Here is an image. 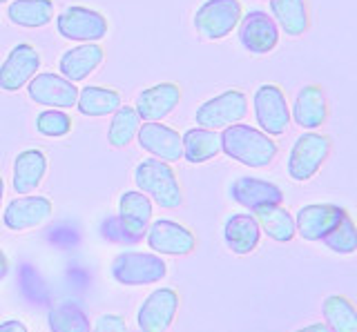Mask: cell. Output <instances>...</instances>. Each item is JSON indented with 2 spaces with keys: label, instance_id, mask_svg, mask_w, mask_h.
<instances>
[{
  "label": "cell",
  "instance_id": "1",
  "mask_svg": "<svg viewBox=\"0 0 357 332\" xmlns=\"http://www.w3.org/2000/svg\"><path fill=\"white\" fill-rule=\"evenodd\" d=\"M221 152L245 168L264 170L275 163L279 145L257 125H248L241 120V123L221 129Z\"/></svg>",
  "mask_w": 357,
  "mask_h": 332
},
{
  "label": "cell",
  "instance_id": "2",
  "mask_svg": "<svg viewBox=\"0 0 357 332\" xmlns=\"http://www.w3.org/2000/svg\"><path fill=\"white\" fill-rule=\"evenodd\" d=\"M134 183H137V190L148 194L150 201L163 210H176L183 203V190L172 163L154 157L143 159L134 170Z\"/></svg>",
  "mask_w": 357,
  "mask_h": 332
},
{
  "label": "cell",
  "instance_id": "3",
  "mask_svg": "<svg viewBox=\"0 0 357 332\" xmlns=\"http://www.w3.org/2000/svg\"><path fill=\"white\" fill-rule=\"evenodd\" d=\"M333 152V139L324 132H304L293 143V148L288 152L286 172L295 183H308L315 179L324 163L328 161Z\"/></svg>",
  "mask_w": 357,
  "mask_h": 332
},
{
  "label": "cell",
  "instance_id": "4",
  "mask_svg": "<svg viewBox=\"0 0 357 332\" xmlns=\"http://www.w3.org/2000/svg\"><path fill=\"white\" fill-rule=\"evenodd\" d=\"M109 274L119 285L139 287L159 283L167 276V263L156 252L126 250L114 257L109 265Z\"/></svg>",
  "mask_w": 357,
  "mask_h": 332
},
{
  "label": "cell",
  "instance_id": "5",
  "mask_svg": "<svg viewBox=\"0 0 357 332\" xmlns=\"http://www.w3.org/2000/svg\"><path fill=\"white\" fill-rule=\"evenodd\" d=\"M252 114L257 127L273 139L286 134L288 125L293 123L286 92L277 83H264L257 87L252 94Z\"/></svg>",
  "mask_w": 357,
  "mask_h": 332
},
{
  "label": "cell",
  "instance_id": "6",
  "mask_svg": "<svg viewBox=\"0 0 357 332\" xmlns=\"http://www.w3.org/2000/svg\"><path fill=\"white\" fill-rule=\"evenodd\" d=\"M241 0H204L195 12V29L206 40H223L239 27Z\"/></svg>",
  "mask_w": 357,
  "mask_h": 332
},
{
  "label": "cell",
  "instance_id": "7",
  "mask_svg": "<svg viewBox=\"0 0 357 332\" xmlns=\"http://www.w3.org/2000/svg\"><path fill=\"white\" fill-rule=\"evenodd\" d=\"M248 116V96L245 92L232 87L217 96L204 101L195 112V123L208 129H226Z\"/></svg>",
  "mask_w": 357,
  "mask_h": 332
},
{
  "label": "cell",
  "instance_id": "8",
  "mask_svg": "<svg viewBox=\"0 0 357 332\" xmlns=\"http://www.w3.org/2000/svg\"><path fill=\"white\" fill-rule=\"evenodd\" d=\"M54 20H56V31L65 40H74V42H98L107 36L109 29L107 18L103 14L81 5L65 7Z\"/></svg>",
  "mask_w": 357,
  "mask_h": 332
},
{
  "label": "cell",
  "instance_id": "9",
  "mask_svg": "<svg viewBox=\"0 0 357 332\" xmlns=\"http://www.w3.org/2000/svg\"><path fill=\"white\" fill-rule=\"evenodd\" d=\"M237 38L241 47L252 54V56H266V54H273L277 49L282 31H279L277 23L268 12H264V9H250L239 20Z\"/></svg>",
  "mask_w": 357,
  "mask_h": 332
},
{
  "label": "cell",
  "instance_id": "10",
  "mask_svg": "<svg viewBox=\"0 0 357 332\" xmlns=\"http://www.w3.org/2000/svg\"><path fill=\"white\" fill-rule=\"evenodd\" d=\"M145 241L152 252L161 257H188L197 250L195 232L172 219H156L145 232Z\"/></svg>",
  "mask_w": 357,
  "mask_h": 332
},
{
  "label": "cell",
  "instance_id": "11",
  "mask_svg": "<svg viewBox=\"0 0 357 332\" xmlns=\"http://www.w3.org/2000/svg\"><path fill=\"white\" fill-rule=\"evenodd\" d=\"M178 292L174 287H156L137 310L139 332H167L178 313Z\"/></svg>",
  "mask_w": 357,
  "mask_h": 332
},
{
  "label": "cell",
  "instance_id": "12",
  "mask_svg": "<svg viewBox=\"0 0 357 332\" xmlns=\"http://www.w3.org/2000/svg\"><path fill=\"white\" fill-rule=\"evenodd\" d=\"M27 94L36 105L52 109H70L76 107L78 87L67 81L63 74L56 72H38L27 83Z\"/></svg>",
  "mask_w": 357,
  "mask_h": 332
},
{
  "label": "cell",
  "instance_id": "13",
  "mask_svg": "<svg viewBox=\"0 0 357 332\" xmlns=\"http://www.w3.org/2000/svg\"><path fill=\"white\" fill-rule=\"evenodd\" d=\"M152 210L154 203L150 201L148 194H143L141 190H128L119 196V226L123 230V237L126 243H139L145 239V232H148L152 223Z\"/></svg>",
  "mask_w": 357,
  "mask_h": 332
},
{
  "label": "cell",
  "instance_id": "14",
  "mask_svg": "<svg viewBox=\"0 0 357 332\" xmlns=\"http://www.w3.org/2000/svg\"><path fill=\"white\" fill-rule=\"evenodd\" d=\"M331 116V105L326 90L317 83L304 85L295 94V101L290 105V120L304 132H315L326 125Z\"/></svg>",
  "mask_w": 357,
  "mask_h": 332
},
{
  "label": "cell",
  "instance_id": "15",
  "mask_svg": "<svg viewBox=\"0 0 357 332\" xmlns=\"http://www.w3.org/2000/svg\"><path fill=\"white\" fill-rule=\"evenodd\" d=\"M40 54L29 42H18L9 49L7 58L0 65V90L18 92L38 74Z\"/></svg>",
  "mask_w": 357,
  "mask_h": 332
},
{
  "label": "cell",
  "instance_id": "16",
  "mask_svg": "<svg viewBox=\"0 0 357 332\" xmlns=\"http://www.w3.org/2000/svg\"><path fill=\"white\" fill-rule=\"evenodd\" d=\"M54 214V205L47 196L20 194L11 198L3 210V223L11 232H27L45 226Z\"/></svg>",
  "mask_w": 357,
  "mask_h": 332
},
{
  "label": "cell",
  "instance_id": "17",
  "mask_svg": "<svg viewBox=\"0 0 357 332\" xmlns=\"http://www.w3.org/2000/svg\"><path fill=\"white\" fill-rule=\"evenodd\" d=\"M139 145L150 154V157L165 161V163H176L183 159V139L181 134L161 123V120H143L137 134Z\"/></svg>",
  "mask_w": 357,
  "mask_h": 332
},
{
  "label": "cell",
  "instance_id": "18",
  "mask_svg": "<svg viewBox=\"0 0 357 332\" xmlns=\"http://www.w3.org/2000/svg\"><path fill=\"white\" fill-rule=\"evenodd\" d=\"M346 214V207L337 203H308L301 205L295 214L297 237L317 243L333 230V226Z\"/></svg>",
  "mask_w": 357,
  "mask_h": 332
},
{
  "label": "cell",
  "instance_id": "19",
  "mask_svg": "<svg viewBox=\"0 0 357 332\" xmlns=\"http://www.w3.org/2000/svg\"><path fill=\"white\" fill-rule=\"evenodd\" d=\"M228 192L234 203L250 210V212L284 201L282 187L275 185L273 181L259 179V176H237V179L230 183Z\"/></svg>",
  "mask_w": 357,
  "mask_h": 332
},
{
  "label": "cell",
  "instance_id": "20",
  "mask_svg": "<svg viewBox=\"0 0 357 332\" xmlns=\"http://www.w3.org/2000/svg\"><path fill=\"white\" fill-rule=\"evenodd\" d=\"M181 103V87L176 83H159L145 87L137 96V114L141 120H163Z\"/></svg>",
  "mask_w": 357,
  "mask_h": 332
},
{
  "label": "cell",
  "instance_id": "21",
  "mask_svg": "<svg viewBox=\"0 0 357 332\" xmlns=\"http://www.w3.org/2000/svg\"><path fill=\"white\" fill-rule=\"evenodd\" d=\"M105 61V52L98 42H78L67 49L59 61V72L67 81L81 83L89 74H94Z\"/></svg>",
  "mask_w": 357,
  "mask_h": 332
},
{
  "label": "cell",
  "instance_id": "22",
  "mask_svg": "<svg viewBox=\"0 0 357 332\" xmlns=\"http://www.w3.org/2000/svg\"><path fill=\"white\" fill-rule=\"evenodd\" d=\"M223 241L232 254L237 257H245V254H252L259 248L261 241V228L257 223L255 214L248 212H237L230 214L223 223Z\"/></svg>",
  "mask_w": 357,
  "mask_h": 332
},
{
  "label": "cell",
  "instance_id": "23",
  "mask_svg": "<svg viewBox=\"0 0 357 332\" xmlns=\"http://www.w3.org/2000/svg\"><path fill=\"white\" fill-rule=\"evenodd\" d=\"M47 154L43 150L20 152L11 168V187L16 194H31L47 176Z\"/></svg>",
  "mask_w": 357,
  "mask_h": 332
},
{
  "label": "cell",
  "instance_id": "24",
  "mask_svg": "<svg viewBox=\"0 0 357 332\" xmlns=\"http://www.w3.org/2000/svg\"><path fill=\"white\" fill-rule=\"evenodd\" d=\"M271 16L279 31L288 38H301L310 29V5L308 0H268Z\"/></svg>",
  "mask_w": 357,
  "mask_h": 332
},
{
  "label": "cell",
  "instance_id": "25",
  "mask_svg": "<svg viewBox=\"0 0 357 332\" xmlns=\"http://www.w3.org/2000/svg\"><path fill=\"white\" fill-rule=\"evenodd\" d=\"M183 139V159L192 165L208 163L221 154V132L208 127H190L181 134Z\"/></svg>",
  "mask_w": 357,
  "mask_h": 332
},
{
  "label": "cell",
  "instance_id": "26",
  "mask_svg": "<svg viewBox=\"0 0 357 332\" xmlns=\"http://www.w3.org/2000/svg\"><path fill=\"white\" fill-rule=\"evenodd\" d=\"M252 214L261 228V235H266L268 239H273L277 243H290L297 237L295 214H290L282 203L259 207Z\"/></svg>",
  "mask_w": 357,
  "mask_h": 332
},
{
  "label": "cell",
  "instance_id": "27",
  "mask_svg": "<svg viewBox=\"0 0 357 332\" xmlns=\"http://www.w3.org/2000/svg\"><path fill=\"white\" fill-rule=\"evenodd\" d=\"M119 107H121V94L116 90H112V87L85 85L78 90L76 109L83 116H89V118L112 116Z\"/></svg>",
  "mask_w": 357,
  "mask_h": 332
},
{
  "label": "cell",
  "instance_id": "28",
  "mask_svg": "<svg viewBox=\"0 0 357 332\" xmlns=\"http://www.w3.org/2000/svg\"><path fill=\"white\" fill-rule=\"evenodd\" d=\"M47 326L52 332H92V321H89L85 308L74 299H61V301L52 303L47 313Z\"/></svg>",
  "mask_w": 357,
  "mask_h": 332
},
{
  "label": "cell",
  "instance_id": "29",
  "mask_svg": "<svg viewBox=\"0 0 357 332\" xmlns=\"http://www.w3.org/2000/svg\"><path fill=\"white\" fill-rule=\"evenodd\" d=\"M7 16L18 27H45L54 18V0H11Z\"/></svg>",
  "mask_w": 357,
  "mask_h": 332
},
{
  "label": "cell",
  "instance_id": "30",
  "mask_svg": "<svg viewBox=\"0 0 357 332\" xmlns=\"http://www.w3.org/2000/svg\"><path fill=\"white\" fill-rule=\"evenodd\" d=\"M321 317L331 332H357V306L349 297H326L321 303Z\"/></svg>",
  "mask_w": 357,
  "mask_h": 332
},
{
  "label": "cell",
  "instance_id": "31",
  "mask_svg": "<svg viewBox=\"0 0 357 332\" xmlns=\"http://www.w3.org/2000/svg\"><path fill=\"white\" fill-rule=\"evenodd\" d=\"M141 116L137 114L134 105H121L114 114H112L109 127H107V143L112 148H128L130 143L137 139L141 127Z\"/></svg>",
  "mask_w": 357,
  "mask_h": 332
},
{
  "label": "cell",
  "instance_id": "32",
  "mask_svg": "<svg viewBox=\"0 0 357 332\" xmlns=\"http://www.w3.org/2000/svg\"><path fill=\"white\" fill-rule=\"evenodd\" d=\"M321 243L331 252L342 254V257L355 254L357 252V221L346 212L337 223L333 226V230L328 232V235L321 239Z\"/></svg>",
  "mask_w": 357,
  "mask_h": 332
},
{
  "label": "cell",
  "instance_id": "33",
  "mask_svg": "<svg viewBox=\"0 0 357 332\" xmlns=\"http://www.w3.org/2000/svg\"><path fill=\"white\" fill-rule=\"evenodd\" d=\"M72 116L67 109H43L36 114V132L47 139H61L72 132Z\"/></svg>",
  "mask_w": 357,
  "mask_h": 332
},
{
  "label": "cell",
  "instance_id": "34",
  "mask_svg": "<svg viewBox=\"0 0 357 332\" xmlns=\"http://www.w3.org/2000/svg\"><path fill=\"white\" fill-rule=\"evenodd\" d=\"M92 332H130L128 330V324L126 319H123L121 315H100L94 326H92Z\"/></svg>",
  "mask_w": 357,
  "mask_h": 332
},
{
  "label": "cell",
  "instance_id": "35",
  "mask_svg": "<svg viewBox=\"0 0 357 332\" xmlns=\"http://www.w3.org/2000/svg\"><path fill=\"white\" fill-rule=\"evenodd\" d=\"M0 332H29V328L18 319H5L0 321Z\"/></svg>",
  "mask_w": 357,
  "mask_h": 332
},
{
  "label": "cell",
  "instance_id": "36",
  "mask_svg": "<svg viewBox=\"0 0 357 332\" xmlns=\"http://www.w3.org/2000/svg\"><path fill=\"white\" fill-rule=\"evenodd\" d=\"M295 332H331L328 326L324 324V321H317V324H310V326H304V328H299Z\"/></svg>",
  "mask_w": 357,
  "mask_h": 332
},
{
  "label": "cell",
  "instance_id": "37",
  "mask_svg": "<svg viewBox=\"0 0 357 332\" xmlns=\"http://www.w3.org/2000/svg\"><path fill=\"white\" fill-rule=\"evenodd\" d=\"M9 272V259H7V254L0 250V279H5Z\"/></svg>",
  "mask_w": 357,
  "mask_h": 332
},
{
  "label": "cell",
  "instance_id": "38",
  "mask_svg": "<svg viewBox=\"0 0 357 332\" xmlns=\"http://www.w3.org/2000/svg\"><path fill=\"white\" fill-rule=\"evenodd\" d=\"M3 196H5V181H3V176H0V207H3Z\"/></svg>",
  "mask_w": 357,
  "mask_h": 332
},
{
  "label": "cell",
  "instance_id": "39",
  "mask_svg": "<svg viewBox=\"0 0 357 332\" xmlns=\"http://www.w3.org/2000/svg\"><path fill=\"white\" fill-rule=\"evenodd\" d=\"M5 3H11V0H0V5H5Z\"/></svg>",
  "mask_w": 357,
  "mask_h": 332
}]
</instances>
